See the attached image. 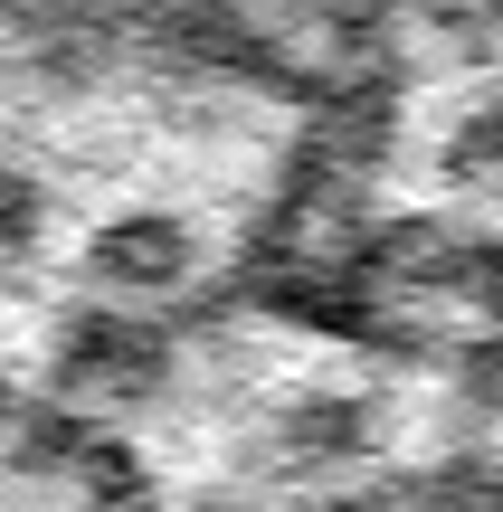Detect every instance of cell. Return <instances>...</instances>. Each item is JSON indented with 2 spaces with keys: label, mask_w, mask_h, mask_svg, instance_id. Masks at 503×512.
<instances>
[{
  "label": "cell",
  "mask_w": 503,
  "mask_h": 512,
  "mask_svg": "<svg viewBox=\"0 0 503 512\" xmlns=\"http://www.w3.org/2000/svg\"><path fill=\"white\" fill-rule=\"evenodd\" d=\"M162 380V332L124 323V313H76L67 351H57V389L67 399H143Z\"/></svg>",
  "instance_id": "6da1fadb"
},
{
  "label": "cell",
  "mask_w": 503,
  "mask_h": 512,
  "mask_svg": "<svg viewBox=\"0 0 503 512\" xmlns=\"http://www.w3.org/2000/svg\"><path fill=\"white\" fill-rule=\"evenodd\" d=\"M95 285H124V294H171L190 275V228L181 219H114L95 238Z\"/></svg>",
  "instance_id": "7a4b0ae2"
},
{
  "label": "cell",
  "mask_w": 503,
  "mask_h": 512,
  "mask_svg": "<svg viewBox=\"0 0 503 512\" xmlns=\"http://www.w3.org/2000/svg\"><path fill=\"white\" fill-rule=\"evenodd\" d=\"M371 437H380V399H304L276 427L285 465H352V456H371Z\"/></svg>",
  "instance_id": "3957f363"
}]
</instances>
